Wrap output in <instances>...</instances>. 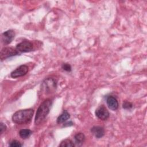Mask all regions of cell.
<instances>
[{
	"mask_svg": "<svg viewBox=\"0 0 147 147\" xmlns=\"http://www.w3.org/2000/svg\"><path fill=\"white\" fill-rule=\"evenodd\" d=\"M57 80L53 78H47L41 85V90L45 94H49L55 92L57 88Z\"/></svg>",
	"mask_w": 147,
	"mask_h": 147,
	"instance_id": "3",
	"label": "cell"
},
{
	"mask_svg": "<svg viewBox=\"0 0 147 147\" xmlns=\"http://www.w3.org/2000/svg\"><path fill=\"white\" fill-rule=\"evenodd\" d=\"M16 34L13 30H8L4 32L2 34V40L4 44L7 45L11 42L15 37Z\"/></svg>",
	"mask_w": 147,
	"mask_h": 147,
	"instance_id": "8",
	"label": "cell"
},
{
	"mask_svg": "<svg viewBox=\"0 0 147 147\" xmlns=\"http://www.w3.org/2000/svg\"><path fill=\"white\" fill-rule=\"evenodd\" d=\"M75 145L74 142L70 139H65L63 140L59 145V146L62 147H73L75 146Z\"/></svg>",
	"mask_w": 147,
	"mask_h": 147,
	"instance_id": "14",
	"label": "cell"
},
{
	"mask_svg": "<svg viewBox=\"0 0 147 147\" xmlns=\"http://www.w3.org/2000/svg\"><path fill=\"white\" fill-rule=\"evenodd\" d=\"M106 103L108 107L113 111L117 110L119 107V103L117 99L112 95L107 96L106 99Z\"/></svg>",
	"mask_w": 147,
	"mask_h": 147,
	"instance_id": "9",
	"label": "cell"
},
{
	"mask_svg": "<svg viewBox=\"0 0 147 147\" xmlns=\"http://www.w3.org/2000/svg\"><path fill=\"white\" fill-rule=\"evenodd\" d=\"M33 113L34 110L32 109L20 110L14 113L11 119L14 123L17 124L28 123L31 121Z\"/></svg>",
	"mask_w": 147,
	"mask_h": 147,
	"instance_id": "2",
	"label": "cell"
},
{
	"mask_svg": "<svg viewBox=\"0 0 147 147\" xmlns=\"http://www.w3.org/2000/svg\"><path fill=\"white\" fill-rule=\"evenodd\" d=\"M91 132L97 138H102L105 135V129L100 126H95L91 127Z\"/></svg>",
	"mask_w": 147,
	"mask_h": 147,
	"instance_id": "10",
	"label": "cell"
},
{
	"mask_svg": "<svg viewBox=\"0 0 147 147\" xmlns=\"http://www.w3.org/2000/svg\"><path fill=\"white\" fill-rule=\"evenodd\" d=\"M52 104L51 99H46L40 105L34 118V123L36 125L40 124L45 119L50 111Z\"/></svg>",
	"mask_w": 147,
	"mask_h": 147,
	"instance_id": "1",
	"label": "cell"
},
{
	"mask_svg": "<svg viewBox=\"0 0 147 147\" xmlns=\"http://www.w3.org/2000/svg\"><path fill=\"white\" fill-rule=\"evenodd\" d=\"M6 126L2 122H1L0 123V131H1V134H2L4 131H6Z\"/></svg>",
	"mask_w": 147,
	"mask_h": 147,
	"instance_id": "18",
	"label": "cell"
},
{
	"mask_svg": "<svg viewBox=\"0 0 147 147\" xmlns=\"http://www.w3.org/2000/svg\"><path fill=\"white\" fill-rule=\"evenodd\" d=\"M32 134V131L29 129H21L19 131V135L21 138L22 139H26L29 138L31 134Z\"/></svg>",
	"mask_w": 147,
	"mask_h": 147,
	"instance_id": "13",
	"label": "cell"
},
{
	"mask_svg": "<svg viewBox=\"0 0 147 147\" xmlns=\"http://www.w3.org/2000/svg\"><path fill=\"white\" fill-rule=\"evenodd\" d=\"M72 125H73V123H72V122H71V121H69V122H67V123H64V126H72Z\"/></svg>",
	"mask_w": 147,
	"mask_h": 147,
	"instance_id": "19",
	"label": "cell"
},
{
	"mask_svg": "<svg viewBox=\"0 0 147 147\" xmlns=\"http://www.w3.org/2000/svg\"><path fill=\"white\" fill-rule=\"evenodd\" d=\"M61 67L63 69V70H64L67 72H70V71H71V69H72L71 66L70 65V64H69L68 63L63 64Z\"/></svg>",
	"mask_w": 147,
	"mask_h": 147,
	"instance_id": "17",
	"label": "cell"
},
{
	"mask_svg": "<svg viewBox=\"0 0 147 147\" xmlns=\"http://www.w3.org/2000/svg\"><path fill=\"white\" fill-rule=\"evenodd\" d=\"M9 146L11 147H21L22 146V144H21V142L17 140H12Z\"/></svg>",
	"mask_w": 147,
	"mask_h": 147,
	"instance_id": "15",
	"label": "cell"
},
{
	"mask_svg": "<svg viewBox=\"0 0 147 147\" xmlns=\"http://www.w3.org/2000/svg\"><path fill=\"white\" fill-rule=\"evenodd\" d=\"M28 67L26 65H21L17 67L16 69L12 71L10 74V76L13 78H17L26 75L28 72Z\"/></svg>",
	"mask_w": 147,
	"mask_h": 147,
	"instance_id": "6",
	"label": "cell"
},
{
	"mask_svg": "<svg viewBox=\"0 0 147 147\" xmlns=\"http://www.w3.org/2000/svg\"><path fill=\"white\" fill-rule=\"evenodd\" d=\"M33 45L32 43L26 40L22 41V42L18 43L16 45V49L21 53H25L29 52L33 50Z\"/></svg>",
	"mask_w": 147,
	"mask_h": 147,
	"instance_id": "4",
	"label": "cell"
},
{
	"mask_svg": "<svg viewBox=\"0 0 147 147\" xmlns=\"http://www.w3.org/2000/svg\"><path fill=\"white\" fill-rule=\"evenodd\" d=\"M133 105L131 102L126 100L124 101L122 104V107L124 109H131L133 107Z\"/></svg>",
	"mask_w": 147,
	"mask_h": 147,
	"instance_id": "16",
	"label": "cell"
},
{
	"mask_svg": "<svg viewBox=\"0 0 147 147\" xmlns=\"http://www.w3.org/2000/svg\"><path fill=\"white\" fill-rule=\"evenodd\" d=\"M85 136L83 133L79 132L76 133L74 136L75 145L78 146H82L85 141Z\"/></svg>",
	"mask_w": 147,
	"mask_h": 147,
	"instance_id": "11",
	"label": "cell"
},
{
	"mask_svg": "<svg viewBox=\"0 0 147 147\" xmlns=\"http://www.w3.org/2000/svg\"><path fill=\"white\" fill-rule=\"evenodd\" d=\"M95 115L100 119L105 121L109 118L110 114L107 109L103 106L101 105L98 107L95 110Z\"/></svg>",
	"mask_w": 147,
	"mask_h": 147,
	"instance_id": "7",
	"label": "cell"
},
{
	"mask_svg": "<svg viewBox=\"0 0 147 147\" xmlns=\"http://www.w3.org/2000/svg\"><path fill=\"white\" fill-rule=\"evenodd\" d=\"M70 118V115L67 110H64L63 113L57 117V123L60 124L66 122Z\"/></svg>",
	"mask_w": 147,
	"mask_h": 147,
	"instance_id": "12",
	"label": "cell"
},
{
	"mask_svg": "<svg viewBox=\"0 0 147 147\" xmlns=\"http://www.w3.org/2000/svg\"><path fill=\"white\" fill-rule=\"evenodd\" d=\"M20 53L16 49L11 47H5L1 51V59L3 60L11 56L20 55Z\"/></svg>",
	"mask_w": 147,
	"mask_h": 147,
	"instance_id": "5",
	"label": "cell"
}]
</instances>
